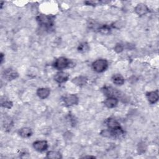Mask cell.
I'll list each match as a JSON object with an SVG mask.
<instances>
[{"label": "cell", "instance_id": "6da1fadb", "mask_svg": "<svg viewBox=\"0 0 159 159\" xmlns=\"http://www.w3.org/2000/svg\"><path fill=\"white\" fill-rule=\"evenodd\" d=\"M102 91L107 97H114L117 99H122L124 98L123 96H124V94L121 91L111 86H104L102 89Z\"/></svg>", "mask_w": 159, "mask_h": 159}, {"label": "cell", "instance_id": "7a4b0ae2", "mask_svg": "<svg viewBox=\"0 0 159 159\" xmlns=\"http://www.w3.org/2000/svg\"><path fill=\"white\" fill-rule=\"evenodd\" d=\"M71 64L72 63L69 59L63 57H61L55 60L53 63V66L57 70H62L68 67H70Z\"/></svg>", "mask_w": 159, "mask_h": 159}, {"label": "cell", "instance_id": "3957f363", "mask_svg": "<svg viewBox=\"0 0 159 159\" xmlns=\"http://www.w3.org/2000/svg\"><path fill=\"white\" fill-rule=\"evenodd\" d=\"M92 67L97 73L104 72L108 67V61L105 59H98L92 63Z\"/></svg>", "mask_w": 159, "mask_h": 159}, {"label": "cell", "instance_id": "277c9868", "mask_svg": "<svg viewBox=\"0 0 159 159\" xmlns=\"http://www.w3.org/2000/svg\"><path fill=\"white\" fill-rule=\"evenodd\" d=\"M37 20L42 26L46 28H51L53 25V17L50 16L40 14L37 17Z\"/></svg>", "mask_w": 159, "mask_h": 159}, {"label": "cell", "instance_id": "5b68a950", "mask_svg": "<svg viewBox=\"0 0 159 159\" xmlns=\"http://www.w3.org/2000/svg\"><path fill=\"white\" fill-rule=\"evenodd\" d=\"M63 101L66 106H71L77 104L78 103L79 99L76 95L70 94L65 96L63 98Z\"/></svg>", "mask_w": 159, "mask_h": 159}, {"label": "cell", "instance_id": "8992f818", "mask_svg": "<svg viewBox=\"0 0 159 159\" xmlns=\"http://www.w3.org/2000/svg\"><path fill=\"white\" fill-rule=\"evenodd\" d=\"M33 147L38 152H44L48 148V143L46 140H36L33 143Z\"/></svg>", "mask_w": 159, "mask_h": 159}, {"label": "cell", "instance_id": "52a82bcc", "mask_svg": "<svg viewBox=\"0 0 159 159\" xmlns=\"http://www.w3.org/2000/svg\"><path fill=\"white\" fill-rule=\"evenodd\" d=\"M69 79V75L68 73L60 71L57 72L54 76V80L58 83H63L66 82Z\"/></svg>", "mask_w": 159, "mask_h": 159}, {"label": "cell", "instance_id": "ba28073f", "mask_svg": "<svg viewBox=\"0 0 159 159\" xmlns=\"http://www.w3.org/2000/svg\"><path fill=\"white\" fill-rule=\"evenodd\" d=\"M135 13L139 16H144L149 12V9L147 5L143 3H140L137 4L134 9Z\"/></svg>", "mask_w": 159, "mask_h": 159}, {"label": "cell", "instance_id": "9c48e42d", "mask_svg": "<svg viewBox=\"0 0 159 159\" xmlns=\"http://www.w3.org/2000/svg\"><path fill=\"white\" fill-rule=\"evenodd\" d=\"M146 97L148 101L150 104H155L158 101L159 99L158 91L157 90V91H152L148 92L146 94Z\"/></svg>", "mask_w": 159, "mask_h": 159}, {"label": "cell", "instance_id": "30bf717a", "mask_svg": "<svg viewBox=\"0 0 159 159\" xmlns=\"http://www.w3.org/2000/svg\"><path fill=\"white\" fill-rule=\"evenodd\" d=\"M18 76H19V74L16 71L12 69H8L5 70L3 74L4 78L8 81L14 80L16 78H17Z\"/></svg>", "mask_w": 159, "mask_h": 159}, {"label": "cell", "instance_id": "8fae6325", "mask_svg": "<svg viewBox=\"0 0 159 159\" xmlns=\"http://www.w3.org/2000/svg\"><path fill=\"white\" fill-rule=\"evenodd\" d=\"M118 102L119 100L117 98L114 97H107V98L104 100V104L108 108H113L117 105Z\"/></svg>", "mask_w": 159, "mask_h": 159}, {"label": "cell", "instance_id": "7c38bea8", "mask_svg": "<svg viewBox=\"0 0 159 159\" xmlns=\"http://www.w3.org/2000/svg\"><path fill=\"white\" fill-rule=\"evenodd\" d=\"M87 81H88V79L85 76H76L71 80V82L73 84L79 86H82L85 85L87 83Z\"/></svg>", "mask_w": 159, "mask_h": 159}, {"label": "cell", "instance_id": "4fadbf2b", "mask_svg": "<svg viewBox=\"0 0 159 159\" xmlns=\"http://www.w3.org/2000/svg\"><path fill=\"white\" fill-rule=\"evenodd\" d=\"M50 93V91L49 88H39L37 91V95L40 99H45L47 98Z\"/></svg>", "mask_w": 159, "mask_h": 159}, {"label": "cell", "instance_id": "5bb4252c", "mask_svg": "<svg viewBox=\"0 0 159 159\" xmlns=\"http://www.w3.org/2000/svg\"><path fill=\"white\" fill-rule=\"evenodd\" d=\"M106 124L109 129H113L120 126L119 122L116 119L111 117L106 120Z\"/></svg>", "mask_w": 159, "mask_h": 159}, {"label": "cell", "instance_id": "9a60e30c", "mask_svg": "<svg viewBox=\"0 0 159 159\" xmlns=\"http://www.w3.org/2000/svg\"><path fill=\"white\" fill-rule=\"evenodd\" d=\"M19 134L23 138H28L32 135V130L29 127H22L19 130Z\"/></svg>", "mask_w": 159, "mask_h": 159}, {"label": "cell", "instance_id": "2e32d148", "mask_svg": "<svg viewBox=\"0 0 159 159\" xmlns=\"http://www.w3.org/2000/svg\"><path fill=\"white\" fill-rule=\"evenodd\" d=\"M112 81L113 83L116 85H122L124 83L125 80L124 78L120 74L114 75L112 77Z\"/></svg>", "mask_w": 159, "mask_h": 159}, {"label": "cell", "instance_id": "e0dca14e", "mask_svg": "<svg viewBox=\"0 0 159 159\" xmlns=\"http://www.w3.org/2000/svg\"><path fill=\"white\" fill-rule=\"evenodd\" d=\"M47 158L50 159H58L61 158V154L57 151H49L47 153Z\"/></svg>", "mask_w": 159, "mask_h": 159}, {"label": "cell", "instance_id": "ac0fdd59", "mask_svg": "<svg viewBox=\"0 0 159 159\" xmlns=\"http://www.w3.org/2000/svg\"><path fill=\"white\" fill-rule=\"evenodd\" d=\"M89 50V46L88 45V43L83 42L82 43H81L78 48V50L79 52H81V53H84L87 52Z\"/></svg>", "mask_w": 159, "mask_h": 159}, {"label": "cell", "instance_id": "d6986e66", "mask_svg": "<svg viewBox=\"0 0 159 159\" xmlns=\"http://www.w3.org/2000/svg\"><path fill=\"white\" fill-rule=\"evenodd\" d=\"M111 28L107 25H104L99 28V32L102 34H107L110 32Z\"/></svg>", "mask_w": 159, "mask_h": 159}, {"label": "cell", "instance_id": "ffe728a7", "mask_svg": "<svg viewBox=\"0 0 159 159\" xmlns=\"http://www.w3.org/2000/svg\"><path fill=\"white\" fill-rule=\"evenodd\" d=\"M1 106L4 108L10 109L12 106V102L9 100H4V101L1 100Z\"/></svg>", "mask_w": 159, "mask_h": 159}, {"label": "cell", "instance_id": "44dd1931", "mask_svg": "<svg viewBox=\"0 0 159 159\" xmlns=\"http://www.w3.org/2000/svg\"><path fill=\"white\" fill-rule=\"evenodd\" d=\"M124 50V47L120 43H117L114 47V50L117 53H120Z\"/></svg>", "mask_w": 159, "mask_h": 159}, {"label": "cell", "instance_id": "7402d4cb", "mask_svg": "<svg viewBox=\"0 0 159 159\" xmlns=\"http://www.w3.org/2000/svg\"><path fill=\"white\" fill-rule=\"evenodd\" d=\"M4 55H3V53H1V63H2V61H3V59H4Z\"/></svg>", "mask_w": 159, "mask_h": 159}, {"label": "cell", "instance_id": "603a6c76", "mask_svg": "<svg viewBox=\"0 0 159 159\" xmlns=\"http://www.w3.org/2000/svg\"><path fill=\"white\" fill-rule=\"evenodd\" d=\"M84 158H95V157H94V156H86V157H84Z\"/></svg>", "mask_w": 159, "mask_h": 159}]
</instances>
